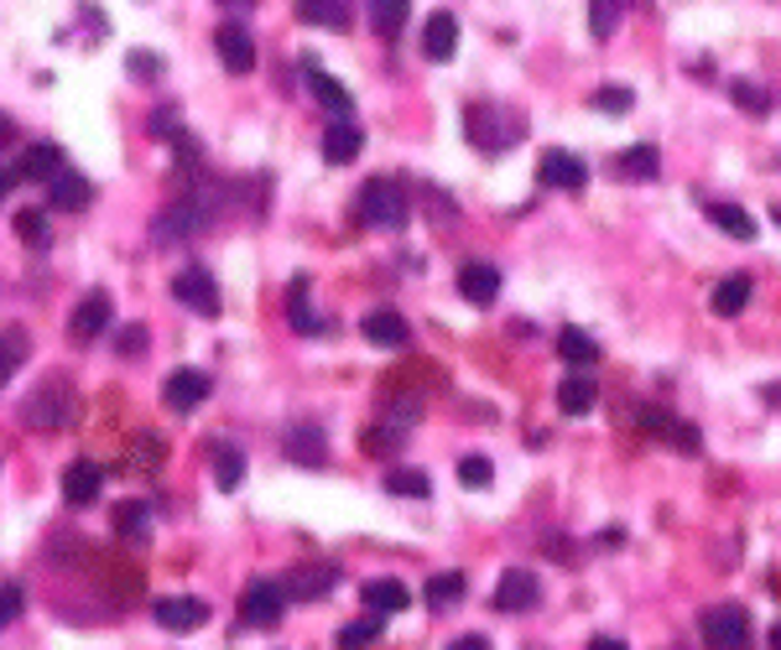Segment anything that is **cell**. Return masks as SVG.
Masks as SVG:
<instances>
[{
    "label": "cell",
    "instance_id": "obj_1",
    "mask_svg": "<svg viewBox=\"0 0 781 650\" xmlns=\"http://www.w3.org/2000/svg\"><path fill=\"white\" fill-rule=\"evenodd\" d=\"M464 136L475 141L484 157H501L526 136V115L505 110V104H469L464 110Z\"/></svg>",
    "mask_w": 781,
    "mask_h": 650
},
{
    "label": "cell",
    "instance_id": "obj_2",
    "mask_svg": "<svg viewBox=\"0 0 781 650\" xmlns=\"http://www.w3.org/2000/svg\"><path fill=\"white\" fill-rule=\"evenodd\" d=\"M74 385L68 380H42L37 391L21 401V422L26 427H37V433H58V427H68L74 422Z\"/></svg>",
    "mask_w": 781,
    "mask_h": 650
},
{
    "label": "cell",
    "instance_id": "obj_3",
    "mask_svg": "<svg viewBox=\"0 0 781 650\" xmlns=\"http://www.w3.org/2000/svg\"><path fill=\"white\" fill-rule=\"evenodd\" d=\"M699 630H703V646L709 650H750V609H745V604L703 609Z\"/></svg>",
    "mask_w": 781,
    "mask_h": 650
},
{
    "label": "cell",
    "instance_id": "obj_4",
    "mask_svg": "<svg viewBox=\"0 0 781 650\" xmlns=\"http://www.w3.org/2000/svg\"><path fill=\"white\" fill-rule=\"evenodd\" d=\"M360 218L370 229H401L406 224V193L391 178H370L360 188Z\"/></svg>",
    "mask_w": 781,
    "mask_h": 650
},
{
    "label": "cell",
    "instance_id": "obj_5",
    "mask_svg": "<svg viewBox=\"0 0 781 650\" xmlns=\"http://www.w3.org/2000/svg\"><path fill=\"white\" fill-rule=\"evenodd\" d=\"M281 609H287V593H281V583H271V578H256V583L241 593V625H250V630H277Z\"/></svg>",
    "mask_w": 781,
    "mask_h": 650
},
{
    "label": "cell",
    "instance_id": "obj_6",
    "mask_svg": "<svg viewBox=\"0 0 781 650\" xmlns=\"http://www.w3.org/2000/svg\"><path fill=\"white\" fill-rule=\"evenodd\" d=\"M636 422H641L646 433H657L672 453H682V458H699L703 453V437H699V427L693 422H678V416H667V412H657V406H641L636 412Z\"/></svg>",
    "mask_w": 781,
    "mask_h": 650
},
{
    "label": "cell",
    "instance_id": "obj_7",
    "mask_svg": "<svg viewBox=\"0 0 781 650\" xmlns=\"http://www.w3.org/2000/svg\"><path fill=\"white\" fill-rule=\"evenodd\" d=\"M542 604V578L532 568H511L495 583V609L501 614H532Z\"/></svg>",
    "mask_w": 781,
    "mask_h": 650
},
{
    "label": "cell",
    "instance_id": "obj_8",
    "mask_svg": "<svg viewBox=\"0 0 781 650\" xmlns=\"http://www.w3.org/2000/svg\"><path fill=\"white\" fill-rule=\"evenodd\" d=\"M172 296L188 302V307L203 317H220V281L209 277V271H199V266H188V271L172 277Z\"/></svg>",
    "mask_w": 781,
    "mask_h": 650
},
{
    "label": "cell",
    "instance_id": "obj_9",
    "mask_svg": "<svg viewBox=\"0 0 781 650\" xmlns=\"http://www.w3.org/2000/svg\"><path fill=\"white\" fill-rule=\"evenodd\" d=\"M214 47H220V63L235 79H245V74L256 68V37L245 32L241 21H224L220 32H214Z\"/></svg>",
    "mask_w": 781,
    "mask_h": 650
},
{
    "label": "cell",
    "instance_id": "obj_10",
    "mask_svg": "<svg viewBox=\"0 0 781 650\" xmlns=\"http://www.w3.org/2000/svg\"><path fill=\"white\" fill-rule=\"evenodd\" d=\"M104 490V469L94 463V458H74L68 469H63V500L74 505V511H83V505H94Z\"/></svg>",
    "mask_w": 781,
    "mask_h": 650
},
{
    "label": "cell",
    "instance_id": "obj_11",
    "mask_svg": "<svg viewBox=\"0 0 781 650\" xmlns=\"http://www.w3.org/2000/svg\"><path fill=\"white\" fill-rule=\"evenodd\" d=\"M161 401H167V412H199L203 401H209V374L203 370H178V374H167V385H161Z\"/></svg>",
    "mask_w": 781,
    "mask_h": 650
},
{
    "label": "cell",
    "instance_id": "obj_12",
    "mask_svg": "<svg viewBox=\"0 0 781 650\" xmlns=\"http://www.w3.org/2000/svg\"><path fill=\"white\" fill-rule=\"evenodd\" d=\"M537 178L547 182V188H558V193H579L583 182H589V161L573 157V152H547V157L537 161Z\"/></svg>",
    "mask_w": 781,
    "mask_h": 650
},
{
    "label": "cell",
    "instance_id": "obj_13",
    "mask_svg": "<svg viewBox=\"0 0 781 650\" xmlns=\"http://www.w3.org/2000/svg\"><path fill=\"white\" fill-rule=\"evenodd\" d=\"M110 296L104 292H89V296H79V307H74V317H68V338L74 344H94V338L110 328Z\"/></svg>",
    "mask_w": 781,
    "mask_h": 650
},
{
    "label": "cell",
    "instance_id": "obj_14",
    "mask_svg": "<svg viewBox=\"0 0 781 650\" xmlns=\"http://www.w3.org/2000/svg\"><path fill=\"white\" fill-rule=\"evenodd\" d=\"M157 625L161 630H172V635H193L209 625V604L203 598H157Z\"/></svg>",
    "mask_w": 781,
    "mask_h": 650
},
{
    "label": "cell",
    "instance_id": "obj_15",
    "mask_svg": "<svg viewBox=\"0 0 781 650\" xmlns=\"http://www.w3.org/2000/svg\"><path fill=\"white\" fill-rule=\"evenodd\" d=\"M360 334L376 344V349H401L406 338H412V328H406V317L397 313V307H370V313L360 317Z\"/></svg>",
    "mask_w": 781,
    "mask_h": 650
},
{
    "label": "cell",
    "instance_id": "obj_16",
    "mask_svg": "<svg viewBox=\"0 0 781 650\" xmlns=\"http://www.w3.org/2000/svg\"><path fill=\"white\" fill-rule=\"evenodd\" d=\"M302 74H308V89L319 94V104L328 110V115H334V120H349V110H355V94H349V89H344L334 74H323L313 58L302 63Z\"/></svg>",
    "mask_w": 781,
    "mask_h": 650
},
{
    "label": "cell",
    "instance_id": "obj_17",
    "mask_svg": "<svg viewBox=\"0 0 781 650\" xmlns=\"http://www.w3.org/2000/svg\"><path fill=\"white\" fill-rule=\"evenodd\" d=\"M454 47H459V21H454V11H433L427 26H422V58L448 63Z\"/></svg>",
    "mask_w": 781,
    "mask_h": 650
},
{
    "label": "cell",
    "instance_id": "obj_18",
    "mask_svg": "<svg viewBox=\"0 0 781 650\" xmlns=\"http://www.w3.org/2000/svg\"><path fill=\"white\" fill-rule=\"evenodd\" d=\"M334 583H339V568L334 562H313V568H298L292 578H287V598H302V604H313V598H323V593H334Z\"/></svg>",
    "mask_w": 781,
    "mask_h": 650
},
{
    "label": "cell",
    "instance_id": "obj_19",
    "mask_svg": "<svg viewBox=\"0 0 781 650\" xmlns=\"http://www.w3.org/2000/svg\"><path fill=\"white\" fill-rule=\"evenodd\" d=\"M459 292L469 296L475 307H490V302L501 296V271L484 266V260H469V266H459Z\"/></svg>",
    "mask_w": 781,
    "mask_h": 650
},
{
    "label": "cell",
    "instance_id": "obj_20",
    "mask_svg": "<svg viewBox=\"0 0 781 650\" xmlns=\"http://www.w3.org/2000/svg\"><path fill=\"white\" fill-rule=\"evenodd\" d=\"M89 198H94V188H89V178H79V172H58V178L47 182V203L63 209V214H83Z\"/></svg>",
    "mask_w": 781,
    "mask_h": 650
},
{
    "label": "cell",
    "instance_id": "obj_21",
    "mask_svg": "<svg viewBox=\"0 0 781 650\" xmlns=\"http://www.w3.org/2000/svg\"><path fill=\"white\" fill-rule=\"evenodd\" d=\"M360 146H365V136L349 120H334V125L323 131V161H328V167H349V161L360 157Z\"/></svg>",
    "mask_w": 781,
    "mask_h": 650
},
{
    "label": "cell",
    "instance_id": "obj_22",
    "mask_svg": "<svg viewBox=\"0 0 781 650\" xmlns=\"http://www.w3.org/2000/svg\"><path fill=\"white\" fill-rule=\"evenodd\" d=\"M406 598H412V593H406V583H397V578H370V583H365L360 589V604L370 614H401L406 609Z\"/></svg>",
    "mask_w": 781,
    "mask_h": 650
},
{
    "label": "cell",
    "instance_id": "obj_23",
    "mask_svg": "<svg viewBox=\"0 0 781 650\" xmlns=\"http://www.w3.org/2000/svg\"><path fill=\"white\" fill-rule=\"evenodd\" d=\"M63 172V146L53 141H37V146H26V157H21L16 178H32V182H53Z\"/></svg>",
    "mask_w": 781,
    "mask_h": 650
},
{
    "label": "cell",
    "instance_id": "obj_24",
    "mask_svg": "<svg viewBox=\"0 0 781 650\" xmlns=\"http://www.w3.org/2000/svg\"><path fill=\"white\" fill-rule=\"evenodd\" d=\"M365 16H370V32H381L386 42H397L406 16H412V0H365Z\"/></svg>",
    "mask_w": 781,
    "mask_h": 650
},
{
    "label": "cell",
    "instance_id": "obj_25",
    "mask_svg": "<svg viewBox=\"0 0 781 650\" xmlns=\"http://www.w3.org/2000/svg\"><path fill=\"white\" fill-rule=\"evenodd\" d=\"M298 16L308 26H323V32H344L349 26V0H298Z\"/></svg>",
    "mask_w": 781,
    "mask_h": 650
},
{
    "label": "cell",
    "instance_id": "obj_26",
    "mask_svg": "<svg viewBox=\"0 0 781 650\" xmlns=\"http://www.w3.org/2000/svg\"><path fill=\"white\" fill-rule=\"evenodd\" d=\"M594 401H600V385H594L589 374H568V380L558 385V406L568 416H589L594 412Z\"/></svg>",
    "mask_w": 781,
    "mask_h": 650
},
{
    "label": "cell",
    "instance_id": "obj_27",
    "mask_svg": "<svg viewBox=\"0 0 781 650\" xmlns=\"http://www.w3.org/2000/svg\"><path fill=\"white\" fill-rule=\"evenodd\" d=\"M464 593H469V578H464V572H438V578H427L422 604H427V609H454Z\"/></svg>",
    "mask_w": 781,
    "mask_h": 650
},
{
    "label": "cell",
    "instance_id": "obj_28",
    "mask_svg": "<svg viewBox=\"0 0 781 650\" xmlns=\"http://www.w3.org/2000/svg\"><path fill=\"white\" fill-rule=\"evenodd\" d=\"M745 302H750V277H724L719 287H714V296H709L714 317H740Z\"/></svg>",
    "mask_w": 781,
    "mask_h": 650
},
{
    "label": "cell",
    "instance_id": "obj_29",
    "mask_svg": "<svg viewBox=\"0 0 781 650\" xmlns=\"http://www.w3.org/2000/svg\"><path fill=\"white\" fill-rule=\"evenodd\" d=\"M558 359H568L573 370H589L600 359V344L583 334V328H558Z\"/></svg>",
    "mask_w": 781,
    "mask_h": 650
},
{
    "label": "cell",
    "instance_id": "obj_30",
    "mask_svg": "<svg viewBox=\"0 0 781 650\" xmlns=\"http://www.w3.org/2000/svg\"><path fill=\"white\" fill-rule=\"evenodd\" d=\"M703 214L714 218L729 239H756V218L745 214L740 203H703Z\"/></svg>",
    "mask_w": 781,
    "mask_h": 650
},
{
    "label": "cell",
    "instance_id": "obj_31",
    "mask_svg": "<svg viewBox=\"0 0 781 650\" xmlns=\"http://www.w3.org/2000/svg\"><path fill=\"white\" fill-rule=\"evenodd\" d=\"M214 479H220L224 494H235L245 484V453L235 442H220V448H214Z\"/></svg>",
    "mask_w": 781,
    "mask_h": 650
},
{
    "label": "cell",
    "instance_id": "obj_32",
    "mask_svg": "<svg viewBox=\"0 0 781 650\" xmlns=\"http://www.w3.org/2000/svg\"><path fill=\"white\" fill-rule=\"evenodd\" d=\"M287 323H292L298 334H323V323L313 317V307H308V277H298L287 287Z\"/></svg>",
    "mask_w": 781,
    "mask_h": 650
},
{
    "label": "cell",
    "instance_id": "obj_33",
    "mask_svg": "<svg viewBox=\"0 0 781 650\" xmlns=\"http://www.w3.org/2000/svg\"><path fill=\"white\" fill-rule=\"evenodd\" d=\"M287 458H292V463H323L328 448H323L319 427H292V433H287Z\"/></svg>",
    "mask_w": 781,
    "mask_h": 650
},
{
    "label": "cell",
    "instance_id": "obj_34",
    "mask_svg": "<svg viewBox=\"0 0 781 650\" xmlns=\"http://www.w3.org/2000/svg\"><path fill=\"white\" fill-rule=\"evenodd\" d=\"M386 494H401V500H427L433 494V479L422 469H386Z\"/></svg>",
    "mask_w": 781,
    "mask_h": 650
},
{
    "label": "cell",
    "instance_id": "obj_35",
    "mask_svg": "<svg viewBox=\"0 0 781 650\" xmlns=\"http://www.w3.org/2000/svg\"><path fill=\"white\" fill-rule=\"evenodd\" d=\"M631 11V0H589V32L594 37H615V26H621V16Z\"/></svg>",
    "mask_w": 781,
    "mask_h": 650
},
{
    "label": "cell",
    "instance_id": "obj_36",
    "mask_svg": "<svg viewBox=\"0 0 781 650\" xmlns=\"http://www.w3.org/2000/svg\"><path fill=\"white\" fill-rule=\"evenodd\" d=\"M146 520H152L146 500H121V505H115V531H121L125 541H146Z\"/></svg>",
    "mask_w": 781,
    "mask_h": 650
},
{
    "label": "cell",
    "instance_id": "obj_37",
    "mask_svg": "<svg viewBox=\"0 0 781 650\" xmlns=\"http://www.w3.org/2000/svg\"><path fill=\"white\" fill-rule=\"evenodd\" d=\"M376 640H381V614H365V619L339 630V650H370Z\"/></svg>",
    "mask_w": 781,
    "mask_h": 650
},
{
    "label": "cell",
    "instance_id": "obj_38",
    "mask_svg": "<svg viewBox=\"0 0 781 650\" xmlns=\"http://www.w3.org/2000/svg\"><path fill=\"white\" fill-rule=\"evenodd\" d=\"M16 229H21V239H26L32 250H47V245H53V224H47V214H42V209H21Z\"/></svg>",
    "mask_w": 781,
    "mask_h": 650
},
{
    "label": "cell",
    "instance_id": "obj_39",
    "mask_svg": "<svg viewBox=\"0 0 781 650\" xmlns=\"http://www.w3.org/2000/svg\"><path fill=\"white\" fill-rule=\"evenodd\" d=\"M729 99L740 104L745 115H756V120H761L766 110H771V94H766L761 83H750V79H735V83H729Z\"/></svg>",
    "mask_w": 781,
    "mask_h": 650
},
{
    "label": "cell",
    "instance_id": "obj_40",
    "mask_svg": "<svg viewBox=\"0 0 781 650\" xmlns=\"http://www.w3.org/2000/svg\"><path fill=\"white\" fill-rule=\"evenodd\" d=\"M21 365H26V334H21V328L16 334H0V385H5Z\"/></svg>",
    "mask_w": 781,
    "mask_h": 650
},
{
    "label": "cell",
    "instance_id": "obj_41",
    "mask_svg": "<svg viewBox=\"0 0 781 650\" xmlns=\"http://www.w3.org/2000/svg\"><path fill=\"white\" fill-rule=\"evenodd\" d=\"M657 146H625V157H621V172L625 178H657Z\"/></svg>",
    "mask_w": 781,
    "mask_h": 650
},
{
    "label": "cell",
    "instance_id": "obj_42",
    "mask_svg": "<svg viewBox=\"0 0 781 650\" xmlns=\"http://www.w3.org/2000/svg\"><path fill=\"white\" fill-rule=\"evenodd\" d=\"M360 442L370 458H391V453H401V427H365Z\"/></svg>",
    "mask_w": 781,
    "mask_h": 650
},
{
    "label": "cell",
    "instance_id": "obj_43",
    "mask_svg": "<svg viewBox=\"0 0 781 650\" xmlns=\"http://www.w3.org/2000/svg\"><path fill=\"white\" fill-rule=\"evenodd\" d=\"M594 110H604V115H625V110H636V94L621 89V83H604V89H594Z\"/></svg>",
    "mask_w": 781,
    "mask_h": 650
},
{
    "label": "cell",
    "instance_id": "obj_44",
    "mask_svg": "<svg viewBox=\"0 0 781 650\" xmlns=\"http://www.w3.org/2000/svg\"><path fill=\"white\" fill-rule=\"evenodd\" d=\"M459 479H464V490H490L495 469H490V458L469 453V458H459Z\"/></svg>",
    "mask_w": 781,
    "mask_h": 650
},
{
    "label": "cell",
    "instance_id": "obj_45",
    "mask_svg": "<svg viewBox=\"0 0 781 650\" xmlns=\"http://www.w3.org/2000/svg\"><path fill=\"white\" fill-rule=\"evenodd\" d=\"M125 68H131V79H141V83H157L161 79V58H157V53H146V47H131Z\"/></svg>",
    "mask_w": 781,
    "mask_h": 650
},
{
    "label": "cell",
    "instance_id": "obj_46",
    "mask_svg": "<svg viewBox=\"0 0 781 650\" xmlns=\"http://www.w3.org/2000/svg\"><path fill=\"white\" fill-rule=\"evenodd\" d=\"M21 598H26V593H21V583H0V630H5V625L21 614Z\"/></svg>",
    "mask_w": 781,
    "mask_h": 650
},
{
    "label": "cell",
    "instance_id": "obj_47",
    "mask_svg": "<svg viewBox=\"0 0 781 650\" xmlns=\"http://www.w3.org/2000/svg\"><path fill=\"white\" fill-rule=\"evenodd\" d=\"M152 136H172V141L182 136V120H178V110H172V104H161L157 115H152Z\"/></svg>",
    "mask_w": 781,
    "mask_h": 650
},
{
    "label": "cell",
    "instance_id": "obj_48",
    "mask_svg": "<svg viewBox=\"0 0 781 650\" xmlns=\"http://www.w3.org/2000/svg\"><path fill=\"white\" fill-rule=\"evenodd\" d=\"M115 349H121V355H141V349H146V328H121Z\"/></svg>",
    "mask_w": 781,
    "mask_h": 650
},
{
    "label": "cell",
    "instance_id": "obj_49",
    "mask_svg": "<svg viewBox=\"0 0 781 650\" xmlns=\"http://www.w3.org/2000/svg\"><path fill=\"white\" fill-rule=\"evenodd\" d=\"M448 650H490V640H484V635H459Z\"/></svg>",
    "mask_w": 781,
    "mask_h": 650
},
{
    "label": "cell",
    "instance_id": "obj_50",
    "mask_svg": "<svg viewBox=\"0 0 781 650\" xmlns=\"http://www.w3.org/2000/svg\"><path fill=\"white\" fill-rule=\"evenodd\" d=\"M589 650H631V646H625V640H615V635H594V640H589Z\"/></svg>",
    "mask_w": 781,
    "mask_h": 650
},
{
    "label": "cell",
    "instance_id": "obj_51",
    "mask_svg": "<svg viewBox=\"0 0 781 650\" xmlns=\"http://www.w3.org/2000/svg\"><path fill=\"white\" fill-rule=\"evenodd\" d=\"M11 141H16V120L0 115V146H11Z\"/></svg>",
    "mask_w": 781,
    "mask_h": 650
},
{
    "label": "cell",
    "instance_id": "obj_52",
    "mask_svg": "<svg viewBox=\"0 0 781 650\" xmlns=\"http://www.w3.org/2000/svg\"><path fill=\"white\" fill-rule=\"evenodd\" d=\"M761 401H766V406H781V380H777V385H766Z\"/></svg>",
    "mask_w": 781,
    "mask_h": 650
},
{
    "label": "cell",
    "instance_id": "obj_53",
    "mask_svg": "<svg viewBox=\"0 0 781 650\" xmlns=\"http://www.w3.org/2000/svg\"><path fill=\"white\" fill-rule=\"evenodd\" d=\"M11 182H16V172H5V167H0V198L11 193Z\"/></svg>",
    "mask_w": 781,
    "mask_h": 650
},
{
    "label": "cell",
    "instance_id": "obj_54",
    "mask_svg": "<svg viewBox=\"0 0 781 650\" xmlns=\"http://www.w3.org/2000/svg\"><path fill=\"white\" fill-rule=\"evenodd\" d=\"M220 5H230V11H250L256 0H220Z\"/></svg>",
    "mask_w": 781,
    "mask_h": 650
},
{
    "label": "cell",
    "instance_id": "obj_55",
    "mask_svg": "<svg viewBox=\"0 0 781 650\" xmlns=\"http://www.w3.org/2000/svg\"><path fill=\"white\" fill-rule=\"evenodd\" d=\"M771 650H781V625H771Z\"/></svg>",
    "mask_w": 781,
    "mask_h": 650
}]
</instances>
